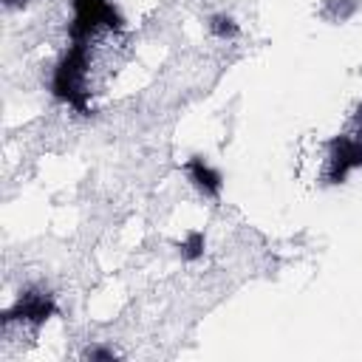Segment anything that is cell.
Masks as SVG:
<instances>
[{
	"label": "cell",
	"instance_id": "cell-1",
	"mask_svg": "<svg viewBox=\"0 0 362 362\" xmlns=\"http://www.w3.org/2000/svg\"><path fill=\"white\" fill-rule=\"evenodd\" d=\"M54 314V300L42 291H25L11 311H6V322L11 320H23V322H31V325H42L48 317Z\"/></svg>",
	"mask_w": 362,
	"mask_h": 362
},
{
	"label": "cell",
	"instance_id": "cell-2",
	"mask_svg": "<svg viewBox=\"0 0 362 362\" xmlns=\"http://www.w3.org/2000/svg\"><path fill=\"white\" fill-rule=\"evenodd\" d=\"M184 170H187L189 181L195 184V189H198L201 195H206V198H218V195H221V189H223L221 173H218L215 167H209L201 156H192V158L184 164Z\"/></svg>",
	"mask_w": 362,
	"mask_h": 362
},
{
	"label": "cell",
	"instance_id": "cell-3",
	"mask_svg": "<svg viewBox=\"0 0 362 362\" xmlns=\"http://www.w3.org/2000/svg\"><path fill=\"white\" fill-rule=\"evenodd\" d=\"M209 31H212L218 40H232V37L240 34L238 23H235L229 14H212V17H209Z\"/></svg>",
	"mask_w": 362,
	"mask_h": 362
},
{
	"label": "cell",
	"instance_id": "cell-4",
	"mask_svg": "<svg viewBox=\"0 0 362 362\" xmlns=\"http://www.w3.org/2000/svg\"><path fill=\"white\" fill-rule=\"evenodd\" d=\"M178 252H181L184 260H198V257H204V235H201V232H189V235L181 240Z\"/></svg>",
	"mask_w": 362,
	"mask_h": 362
},
{
	"label": "cell",
	"instance_id": "cell-5",
	"mask_svg": "<svg viewBox=\"0 0 362 362\" xmlns=\"http://www.w3.org/2000/svg\"><path fill=\"white\" fill-rule=\"evenodd\" d=\"M119 354L113 351V348H102V345H93V348H88L85 351V359H99V362H110V359H116Z\"/></svg>",
	"mask_w": 362,
	"mask_h": 362
},
{
	"label": "cell",
	"instance_id": "cell-6",
	"mask_svg": "<svg viewBox=\"0 0 362 362\" xmlns=\"http://www.w3.org/2000/svg\"><path fill=\"white\" fill-rule=\"evenodd\" d=\"M25 3H28V0H3V6H6V8H23Z\"/></svg>",
	"mask_w": 362,
	"mask_h": 362
}]
</instances>
